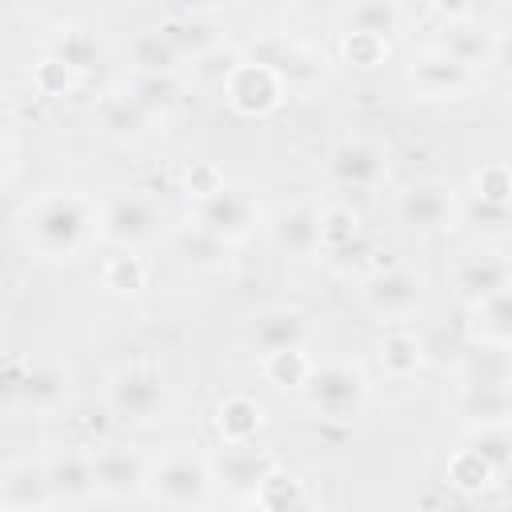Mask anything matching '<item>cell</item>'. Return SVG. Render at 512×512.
<instances>
[{
    "instance_id": "6",
    "label": "cell",
    "mask_w": 512,
    "mask_h": 512,
    "mask_svg": "<svg viewBox=\"0 0 512 512\" xmlns=\"http://www.w3.org/2000/svg\"><path fill=\"white\" fill-rule=\"evenodd\" d=\"M156 224H160V208L148 196H140V192H124V196L108 200L104 212H100V236L120 244V248L152 240Z\"/></svg>"
},
{
    "instance_id": "14",
    "label": "cell",
    "mask_w": 512,
    "mask_h": 512,
    "mask_svg": "<svg viewBox=\"0 0 512 512\" xmlns=\"http://www.w3.org/2000/svg\"><path fill=\"white\" fill-rule=\"evenodd\" d=\"M508 288V260L496 256V252H480V256H464L460 268H456V292L460 300L476 304V300H488L496 292Z\"/></svg>"
},
{
    "instance_id": "22",
    "label": "cell",
    "mask_w": 512,
    "mask_h": 512,
    "mask_svg": "<svg viewBox=\"0 0 512 512\" xmlns=\"http://www.w3.org/2000/svg\"><path fill=\"white\" fill-rule=\"evenodd\" d=\"M48 60H56L60 68H68L72 76H88L100 64V44L84 28H60L48 40Z\"/></svg>"
},
{
    "instance_id": "9",
    "label": "cell",
    "mask_w": 512,
    "mask_h": 512,
    "mask_svg": "<svg viewBox=\"0 0 512 512\" xmlns=\"http://www.w3.org/2000/svg\"><path fill=\"white\" fill-rule=\"evenodd\" d=\"M92 480H96V496L104 500H128L136 492H144L148 480V464L120 444H104L92 452Z\"/></svg>"
},
{
    "instance_id": "44",
    "label": "cell",
    "mask_w": 512,
    "mask_h": 512,
    "mask_svg": "<svg viewBox=\"0 0 512 512\" xmlns=\"http://www.w3.org/2000/svg\"><path fill=\"white\" fill-rule=\"evenodd\" d=\"M248 4H284V0H248Z\"/></svg>"
},
{
    "instance_id": "21",
    "label": "cell",
    "mask_w": 512,
    "mask_h": 512,
    "mask_svg": "<svg viewBox=\"0 0 512 512\" xmlns=\"http://www.w3.org/2000/svg\"><path fill=\"white\" fill-rule=\"evenodd\" d=\"M272 472V460L264 456V452H256V448H248V444H228L224 448V460L216 464V472H212V480L220 476V480H228V488H236V492H256L260 488V480Z\"/></svg>"
},
{
    "instance_id": "11",
    "label": "cell",
    "mask_w": 512,
    "mask_h": 512,
    "mask_svg": "<svg viewBox=\"0 0 512 512\" xmlns=\"http://www.w3.org/2000/svg\"><path fill=\"white\" fill-rule=\"evenodd\" d=\"M332 180L344 188H376L384 180V152L368 140H340L328 156Z\"/></svg>"
},
{
    "instance_id": "16",
    "label": "cell",
    "mask_w": 512,
    "mask_h": 512,
    "mask_svg": "<svg viewBox=\"0 0 512 512\" xmlns=\"http://www.w3.org/2000/svg\"><path fill=\"white\" fill-rule=\"evenodd\" d=\"M436 48H440L444 56H452L456 64H464L468 72L488 68L492 56H496V40H492V32L480 28V24H472V20H452V24L444 28V40H440Z\"/></svg>"
},
{
    "instance_id": "32",
    "label": "cell",
    "mask_w": 512,
    "mask_h": 512,
    "mask_svg": "<svg viewBox=\"0 0 512 512\" xmlns=\"http://www.w3.org/2000/svg\"><path fill=\"white\" fill-rule=\"evenodd\" d=\"M344 60L356 64V68H376V64L388 60V40L384 36H372V32L348 28L344 32Z\"/></svg>"
},
{
    "instance_id": "24",
    "label": "cell",
    "mask_w": 512,
    "mask_h": 512,
    "mask_svg": "<svg viewBox=\"0 0 512 512\" xmlns=\"http://www.w3.org/2000/svg\"><path fill=\"white\" fill-rule=\"evenodd\" d=\"M424 340L416 336V332H408V328H396V332H388L384 340H380V368L392 376V380H404V376H412L420 364H424Z\"/></svg>"
},
{
    "instance_id": "30",
    "label": "cell",
    "mask_w": 512,
    "mask_h": 512,
    "mask_svg": "<svg viewBox=\"0 0 512 512\" xmlns=\"http://www.w3.org/2000/svg\"><path fill=\"white\" fill-rule=\"evenodd\" d=\"M224 252H228V240L204 232L200 224H192V228L180 236V256H184V264H192V268H216V264L224 260Z\"/></svg>"
},
{
    "instance_id": "8",
    "label": "cell",
    "mask_w": 512,
    "mask_h": 512,
    "mask_svg": "<svg viewBox=\"0 0 512 512\" xmlns=\"http://www.w3.org/2000/svg\"><path fill=\"white\" fill-rule=\"evenodd\" d=\"M424 300V280L412 268H384L368 276L364 284V304L380 320H408Z\"/></svg>"
},
{
    "instance_id": "33",
    "label": "cell",
    "mask_w": 512,
    "mask_h": 512,
    "mask_svg": "<svg viewBox=\"0 0 512 512\" xmlns=\"http://www.w3.org/2000/svg\"><path fill=\"white\" fill-rule=\"evenodd\" d=\"M472 452H476L492 472H504V468H508V420H504V424H480Z\"/></svg>"
},
{
    "instance_id": "26",
    "label": "cell",
    "mask_w": 512,
    "mask_h": 512,
    "mask_svg": "<svg viewBox=\"0 0 512 512\" xmlns=\"http://www.w3.org/2000/svg\"><path fill=\"white\" fill-rule=\"evenodd\" d=\"M132 64L140 76H164V72H176L180 64V52L168 44V36L156 28V32H144L132 40Z\"/></svg>"
},
{
    "instance_id": "13",
    "label": "cell",
    "mask_w": 512,
    "mask_h": 512,
    "mask_svg": "<svg viewBox=\"0 0 512 512\" xmlns=\"http://www.w3.org/2000/svg\"><path fill=\"white\" fill-rule=\"evenodd\" d=\"M400 220L416 232H436L452 220V192L444 184H412L400 196Z\"/></svg>"
},
{
    "instance_id": "27",
    "label": "cell",
    "mask_w": 512,
    "mask_h": 512,
    "mask_svg": "<svg viewBox=\"0 0 512 512\" xmlns=\"http://www.w3.org/2000/svg\"><path fill=\"white\" fill-rule=\"evenodd\" d=\"M472 316H476V340L480 344H500L508 348V336H512V324H508V288L488 296V300H476L472 304Z\"/></svg>"
},
{
    "instance_id": "40",
    "label": "cell",
    "mask_w": 512,
    "mask_h": 512,
    "mask_svg": "<svg viewBox=\"0 0 512 512\" xmlns=\"http://www.w3.org/2000/svg\"><path fill=\"white\" fill-rule=\"evenodd\" d=\"M160 8L168 12V20H180V16H204L212 0H160Z\"/></svg>"
},
{
    "instance_id": "41",
    "label": "cell",
    "mask_w": 512,
    "mask_h": 512,
    "mask_svg": "<svg viewBox=\"0 0 512 512\" xmlns=\"http://www.w3.org/2000/svg\"><path fill=\"white\" fill-rule=\"evenodd\" d=\"M432 8H436L440 16H448V24H452V20H472L476 0H432Z\"/></svg>"
},
{
    "instance_id": "18",
    "label": "cell",
    "mask_w": 512,
    "mask_h": 512,
    "mask_svg": "<svg viewBox=\"0 0 512 512\" xmlns=\"http://www.w3.org/2000/svg\"><path fill=\"white\" fill-rule=\"evenodd\" d=\"M0 504L4 508H44V504H52L44 464L20 460V464L4 468L0 472Z\"/></svg>"
},
{
    "instance_id": "1",
    "label": "cell",
    "mask_w": 512,
    "mask_h": 512,
    "mask_svg": "<svg viewBox=\"0 0 512 512\" xmlns=\"http://www.w3.org/2000/svg\"><path fill=\"white\" fill-rule=\"evenodd\" d=\"M88 232H92V212L76 192H52L36 200L28 212V244L44 260L76 256Z\"/></svg>"
},
{
    "instance_id": "15",
    "label": "cell",
    "mask_w": 512,
    "mask_h": 512,
    "mask_svg": "<svg viewBox=\"0 0 512 512\" xmlns=\"http://www.w3.org/2000/svg\"><path fill=\"white\" fill-rule=\"evenodd\" d=\"M48 472V496L52 504H84L96 496V480H92V456H56L52 464H44Z\"/></svg>"
},
{
    "instance_id": "23",
    "label": "cell",
    "mask_w": 512,
    "mask_h": 512,
    "mask_svg": "<svg viewBox=\"0 0 512 512\" xmlns=\"http://www.w3.org/2000/svg\"><path fill=\"white\" fill-rule=\"evenodd\" d=\"M148 120H152V112L132 92H112L100 104V124L116 140H140L148 132Z\"/></svg>"
},
{
    "instance_id": "3",
    "label": "cell",
    "mask_w": 512,
    "mask_h": 512,
    "mask_svg": "<svg viewBox=\"0 0 512 512\" xmlns=\"http://www.w3.org/2000/svg\"><path fill=\"white\" fill-rule=\"evenodd\" d=\"M144 492L168 508H196L212 492V464L192 452H168L156 468H148Z\"/></svg>"
},
{
    "instance_id": "20",
    "label": "cell",
    "mask_w": 512,
    "mask_h": 512,
    "mask_svg": "<svg viewBox=\"0 0 512 512\" xmlns=\"http://www.w3.org/2000/svg\"><path fill=\"white\" fill-rule=\"evenodd\" d=\"M260 424H264V408L244 392L220 400V408H216V432L224 444H252Z\"/></svg>"
},
{
    "instance_id": "4",
    "label": "cell",
    "mask_w": 512,
    "mask_h": 512,
    "mask_svg": "<svg viewBox=\"0 0 512 512\" xmlns=\"http://www.w3.org/2000/svg\"><path fill=\"white\" fill-rule=\"evenodd\" d=\"M256 216H260V204H256V196H252L248 188H240V184H220V188H212L208 196H200V204H196V224H200L204 232L220 236V240H240V236H248L252 224H256Z\"/></svg>"
},
{
    "instance_id": "2",
    "label": "cell",
    "mask_w": 512,
    "mask_h": 512,
    "mask_svg": "<svg viewBox=\"0 0 512 512\" xmlns=\"http://www.w3.org/2000/svg\"><path fill=\"white\" fill-rule=\"evenodd\" d=\"M300 396L320 420H356L368 400V384L356 364L332 360V364H312L308 380L300 384Z\"/></svg>"
},
{
    "instance_id": "25",
    "label": "cell",
    "mask_w": 512,
    "mask_h": 512,
    "mask_svg": "<svg viewBox=\"0 0 512 512\" xmlns=\"http://www.w3.org/2000/svg\"><path fill=\"white\" fill-rule=\"evenodd\" d=\"M160 32H164L168 44L180 52V60H184V56L196 60L200 52H208L212 44H220V28H216L212 20H204V16H180V20H168Z\"/></svg>"
},
{
    "instance_id": "37",
    "label": "cell",
    "mask_w": 512,
    "mask_h": 512,
    "mask_svg": "<svg viewBox=\"0 0 512 512\" xmlns=\"http://www.w3.org/2000/svg\"><path fill=\"white\" fill-rule=\"evenodd\" d=\"M24 396L36 400V404H56L64 396V372L60 368H36L28 380H24Z\"/></svg>"
},
{
    "instance_id": "7",
    "label": "cell",
    "mask_w": 512,
    "mask_h": 512,
    "mask_svg": "<svg viewBox=\"0 0 512 512\" xmlns=\"http://www.w3.org/2000/svg\"><path fill=\"white\" fill-rule=\"evenodd\" d=\"M284 80L264 64V60H240L232 76L224 80V96L240 116H264L280 104Z\"/></svg>"
},
{
    "instance_id": "39",
    "label": "cell",
    "mask_w": 512,
    "mask_h": 512,
    "mask_svg": "<svg viewBox=\"0 0 512 512\" xmlns=\"http://www.w3.org/2000/svg\"><path fill=\"white\" fill-rule=\"evenodd\" d=\"M36 76H40V84H44L48 92H60V88H68V84H72V72H68V68H60L56 60H44Z\"/></svg>"
},
{
    "instance_id": "29",
    "label": "cell",
    "mask_w": 512,
    "mask_h": 512,
    "mask_svg": "<svg viewBox=\"0 0 512 512\" xmlns=\"http://www.w3.org/2000/svg\"><path fill=\"white\" fill-rule=\"evenodd\" d=\"M396 24H400V8L392 0H360L348 12V28L372 32V36H384V40L396 32Z\"/></svg>"
},
{
    "instance_id": "10",
    "label": "cell",
    "mask_w": 512,
    "mask_h": 512,
    "mask_svg": "<svg viewBox=\"0 0 512 512\" xmlns=\"http://www.w3.org/2000/svg\"><path fill=\"white\" fill-rule=\"evenodd\" d=\"M408 80H412L416 96H424V100H452V96H460V92L472 88L476 72H468L464 64H456L452 56H444L440 48H432V52H424L412 64Z\"/></svg>"
},
{
    "instance_id": "43",
    "label": "cell",
    "mask_w": 512,
    "mask_h": 512,
    "mask_svg": "<svg viewBox=\"0 0 512 512\" xmlns=\"http://www.w3.org/2000/svg\"><path fill=\"white\" fill-rule=\"evenodd\" d=\"M8 124H12V112H8V108H4V104H0V132H4V128H8Z\"/></svg>"
},
{
    "instance_id": "19",
    "label": "cell",
    "mask_w": 512,
    "mask_h": 512,
    "mask_svg": "<svg viewBox=\"0 0 512 512\" xmlns=\"http://www.w3.org/2000/svg\"><path fill=\"white\" fill-rule=\"evenodd\" d=\"M460 416L468 424H504L508 420V388L500 380H468L460 392Z\"/></svg>"
},
{
    "instance_id": "31",
    "label": "cell",
    "mask_w": 512,
    "mask_h": 512,
    "mask_svg": "<svg viewBox=\"0 0 512 512\" xmlns=\"http://www.w3.org/2000/svg\"><path fill=\"white\" fill-rule=\"evenodd\" d=\"M144 280H148V268L136 252H120L104 264V288H112V292H140Z\"/></svg>"
},
{
    "instance_id": "38",
    "label": "cell",
    "mask_w": 512,
    "mask_h": 512,
    "mask_svg": "<svg viewBox=\"0 0 512 512\" xmlns=\"http://www.w3.org/2000/svg\"><path fill=\"white\" fill-rule=\"evenodd\" d=\"M448 476H452V484H460V488H476V484H484L488 476H496L472 448H464L456 460H452V468H448Z\"/></svg>"
},
{
    "instance_id": "28",
    "label": "cell",
    "mask_w": 512,
    "mask_h": 512,
    "mask_svg": "<svg viewBox=\"0 0 512 512\" xmlns=\"http://www.w3.org/2000/svg\"><path fill=\"white\" fill-rule=\"evenodd\" d=\"M312 372V360L304 348H280V352H264V376L276 384V388H296L308 380Z\"/></svg>"
},
{
    "instance_id": "42",
    "label": "cell",
    "mask_w": 512,
    "mask_h": 512,
    "mask_svg": "<svg viewBox=\"0 0 512 512\" xmlns=\"http://www.w3.org/2000/svg\"><path fill=\"white\" fill-rule=\"evenodd\" d=\"M8 168H12V152H8V144H0V180L8 176Z\"/></svg>"
},
{
    "instance_id": "17",
    "label": "cell",
    "mask_w": 512,
    "mask_h": 512,
    "mask_svg": "<svg viewBox=\"0 0 512 512\" xmlns=\"http://www.w3.org/2000/svg\"><path fill=\"white\" fill-rule=\"evenodd\" d=\"M272 240L284 256H316L320 252V212L308 204H292L276 216Z\"/></svg>"
},
{
    "instance_id": "36",
    "label": "cell",
    "mask_w": 512,
    "mask_h": 512,
    "mask_svg": "<svg viewBox=\"0 0 512 512\" xmlns=\"http://www.w3.org/2000/svg\"><path fill=\"white\" fill-rule=\"evenodd\" d=\"M508 188H512V180H508V164H504V160L484 164V168L476 172V200L508 204Z\"/></svg>"
},
{
    "instance_id": "35",
    "label": "cell",
    "mask_w": 512,
    "mask_h": 512,
    "mask_svg": "<svg viewBox=\"0 0 512 512\" xmlns=\"http://www.w3.org/2000/svg\"><path fill=\"white\" fill-rule=\"evenodd\" d=\"M132 96H136L148 112H160V108H168V104L176 100V80H172V72H164V76H136Z\"/></svg>"
},
{
    "instance_id": "5",
    "label": "cell",
    "mask_w": 512,
    "mask_h": 512,
    "mask_svg": "<svg viewBox=\"0 0 512 512\" xmlns=\"http://www.w3.org/2000/svg\"><path fill=\"white\" fill-rule=\"evenodd\" d=\"M108 404L120 420H156L168 408V384L160 380V372H152L144 364H132V368L112 376Z\"/></svg>"
},
{
    "instance_id": "34",
    "label": "cell",
    "mask_w": 512,
    "mask_h": 512,
    "mask_svg": "<svg viewBox=\"0 0 512 512\" xmlns=\"http://www.w3.org/2000/svg\"><path fill=\"white\" fill-rule=\"evenodd\" d=\"M236 64H240V52H232V48H224V44H212L208 52L196 56V76H200L204 84H224Z\"/></svg>"
},
{
    "instance_id": "12",
    "label": "cell",
    "mask_w": 512,
    "mask_h": 512,
    "mask_svg": "<svg viewBox=\"0 0 512 512\" xmlns=\"http://www.w3.org/2000/svg\"><path fill=\"white\" fill-rule=\"evenodd\" d=\"M248 336L260 348V356L264 352H280V348H304L308 344V320L296 308H268V312H260L252 320Z\"/></svg>"
}]
</instances>
